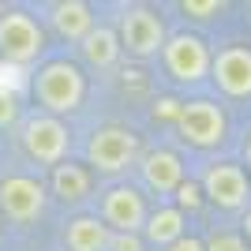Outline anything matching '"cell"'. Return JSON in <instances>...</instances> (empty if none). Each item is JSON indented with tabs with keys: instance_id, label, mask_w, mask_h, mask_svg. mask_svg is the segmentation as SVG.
I'll return each instance as SVG.
<instances>
[{
	"instance_id": "9c48e42d",
	"label": "cell",
	"mask_w": 251,
	"mask_h": 251,
	"mask_svg": "<svg viewBox=\"0 0 251 251\" xmlns=\"http://www.w3.org/2000/svg\"><path fill=\"white\" fill-rule=\"evenodd\" d=\"M176 127H180V139L191 143V147H199V150L225 143V113H221V105L206 101V98H195V101L180 105Z\"/></svg>"
},
{
	"instance_id": "2e32d148",
	"label": "cell",
	"mask_w": 251,
	"mask_h": 251,
	"mask_svg": "<svg viewBox=\"0 0 251 251\" xmlns=\"http://www.w3.org/2000/svg\"><path fill=\"white\" fill-rule=\"evenodd\" d=\"M120 38H116L113 26H105V23H98L94 30L86 34L83 42H79V56H83L90 68H98V72H105V68H113L116 60H120Z\"/></svg>"
},
{
	"instance_id": "5b68a950",
	"label": "cell",
	"mask_w": 251,
	"mask_h": 251,
	"mask_svg": "<svg viewBox=\"0 0 251 251\" xmlns=\"http://www.w3.org/2000/svg\"><path fill=\"white\" fill-rule=\"evenodd\" d=\"M116 38H120V49L127 56H139V60H147V56H157L161 45H165V23L157 15L154 8H124L116 15Z\"/></svg>"
},
{
	"instance_id": "cb8c5ba5",
	"label": "cell",
	"mask_w": 251,
	"mask_h": 251,
	"mask_svg": "<svg viewBox=\"0 0 251 251\" xmlns=\"http://www.w3.org/2000/svg\"><path fill=\"white\" fill-rule=\"evenodd\" d=\"M244 232H248V240H251V210H248V218H244Z\"/></svg>"
},
{
	"instance_id": "7402d4cb",
	"label": "cell",
	"mask_w": 251,
	"mask_h": 251,
	"mask_svg": "<svg viewBox=\"0 0 251 251\" xmlns=\"http://www.w3.org/2000/svg\"><path fill=\"white\" fill-rule=\"evenodd\" d=\"M180 8H184V15H195V19H210L214 11H221V4H218V0H202V4H195V0H184Z\"/></svg>"
},
{
	"instance_id": "ba28073f",
	"label": "cell",
	"mask_w": 251,
	"mask_h": 251,
	"mask_svg": "<svg viewBox=\"0 0 251 251\" xmlns=\"http://www.w3.org/2000/svg\"><path fill=\"white\" fill-rule=\"evenodd\" d=\"M45 202H49V191L30 173H8V176L0 180V214L8 221L26 225V221L42 218Z\"/></svg>"
},
{
	"instance_id": "e0dca14e",
	"label": "cell",
	"mask_w": 251,
	"mask_h": 251,
	"mask_svg": "<svg viewBox=\"0 0 251 251\" xmlns=\"http://www.w3.org/2000/svg\"><path fill=\"white\" fill-rule=\"evenodd\" d=\"M184 225H188V218L180 214L176 206H157L147 214V225H143V240L154 244V248H169L173 240H180L184 236Z\"/></svg>"
},
{
	"instance_id": "8992f818",
	"label": "cell",
	"mask_w": 251,
	"mask_h": 251,
	"mask_svg": "<svg viewBox=\"0 0 251 251\" xmlns=\"http://www.w3.org/2000/svg\"><path fill=\"white\" fill-rule=\"evenodd\" d=\"M147 195L135 188V184H109L101 191V199H98V218L105 221V229L109 232H143L147 225Z\"/></svg>"
},
{
	"instance_id": "44dd1931",
	"label": "cell",
	"mask_w": 251,
	"mask_h": 251,
	"mask_svg": "<svg viewBox=\"0 0 251 251\" xmlns=\"http://www.w3.org/2000/svg\"><path fill=\"white\" fill-rule=\"evenodd\" d=\"M109 251H147V240L139 232H113Z\"/></svg>"
},
{
	"instance_id": "d6986e66",
	"label": "cell",
	"mask_w": 251,
	"mask_h": 251,
	"mask_svg": "<svg viewBox=\"0 0 251 251\" xmlns=\"http://www.w3.org/2000/svg\"><path fill=\"white\" fill-rule=\"evenodd\" d=\"M202 248H206V251H248V244H244L236 232H214Z\"/></svg>"
},
{
	"instance_id": "d4e9b609",
	"label": "cell",
	"mask_w": 251,
	"mask_h": 251,
	"mask_svg": "<svg viewBox=\"0 0 251 251\" xmlns=\"http://www.w3.org/2000/svg\"><path fill=\"white\" fill-rule=\"evenodd\" d=\"M248 169H251V139H248Z\"/></svg>"
},
{
	"instance_id": "7c38bea8",
	"label": "cell",
	"mask_w": 251,
	"mask_h": 251,
	"mask_svg": "<svg viewBox=\"0 0 251 251\" xmlns=\"http://www.w3.org/2000/svg\"><path fill=\"white\" fill-rule=\"evenodd\" d=\"M139 176L154 195H173V191L184 184V161H180L173 150H147L139 157Z\"/></svg>"
},
{
	"instance_id": "9a60e30c",
	"label": "cell",
	"mask_w": 251,
	"mask_h": 251,
	"mask_svg": "<svg viewBox=\"0 0 251 251\" xmlns=\"http://www.w3.org/2000/svg\"><path fill=\"white\" fill-rule=\"evenodd\" d=\"M113 232L105 229L98 214H79L64 225V248L68 251H109Z\"/></svg>"
},
{
	"instance_id": "ffe728a7",
	"label": "cell",
	"mask_w": 251,
	"mask_h": 251,
	"mask_svg": "<svg viewBox=\"0 0 251 251\" xmlns=\"http://www.w3.org/2000/svg\"><path fill=\"white\" fill-rule=\"evenodd\" d=\"M15 120H19V94L0 90V127H11Z\"/></svg>"
},
{
	"instance_id": "277c9868",
	"label": "cell",
	"mask_w": 251,
	"mask_h": 251,
	"mask_svg": "<svg viewBox=\"0 0 251 251\" xmlns=\"http://www.w3.org/2000/svg\"><path fill=\"white\" fill-rule=\"evenodd\" d=\"M19 143H23V154L30 157L34 165H60L68 161V150H72V127L56 120V116H45V113H30L26 120L19 124Z\"/></svg>"
},
{
	"instance_id": "603a6c76",
	"label": "cell",
	"mask_w": 251,
	"mask_h": 251,
	"mask_svg": "<svg viewBox=\"0 0 251 251\" xmlns=\"http://www.w3.org/2000/svg\"><path fill=\"white\" fill-rule=\"evenodd\" d=\"M161 251H206V248H202V240H195V236H188V232H184L180 240H173L169 248H161Z\"/></svg>"
},
{
	"instance_id": "30bf717a",
	"label": "cell",
	"mask_w": 251,
	"mask_h": 251,
	"mask_svg": "<svg viewBox=\"0 0 251 251\" xmlns=\"http://www.w3.org/2000/svg\"><path fill=\"white\" fill-rule=\"evenodd\" d=\"M202 195H206L214 206L221 210H240L248 202V176H244L240 165H232V161H214V165L202 173Z\"/></svg>"
},
{
	"instance_id": "7a4b0ae2",
	"label": "cell",
	"mask_w": 251,
	"mask_h": 251,
	"mask_svg": "<svg viewBox=\"0 0 251 251\" xmlns=\"http://www.w3.org/2000/svg\"><path fill=\"white\" fill-rule=\"evenodd\" d=\"M139 157H143V150H139V135L131 127L109 124L86 139V169L90 173L98 169L105 176H120L131 165H139Z\"/></svg>"
},
{
	"instance_id": "3957f363",
	"label": "cell",
	"mask_w": 251,
	"mask_h": 251,
	"mask_svg": "<svg viewBox=\"0 0 251 251\" xmlns=\"http://www.w3.org/2000/svg\"><path fill=\"white\" fill-rule=\"evenodd\" d=\"M45 52V30L30 11L4 8L0 11V64L26 68Z\"/></svg>"
},
{
	"instance_id": "4fadbf2b",
	"label": "cell",
	"mask_w": 251,
	"mask_h": 251,
	"mask_svg": "<svg viewBox=\"0 0 251 251\" xmlns=\"http://www.w3.org/2000/svg\"><path fill=\"white\" fill-rule=\"evenodd\" d=\"M90 188H94V173L86 165H79V161H72V157L49 169V188L45 191L64 206H79L90 195Z\"/></svg>"
},
{
	"instance_id": "6da1fadb",
	"label": "cell",
	"mask_w": 251,
	"mask_h": 251,
	"mask_svg": "<svg viewBox=\"0 0 251 251\" xmlns=\"http://www.w3.org/2000/svg\"><path fill=\"white\" fill-rule=\"evenodd\" d=\"M30 86H34V98H38V109H42L45 116H56V120L79 113L83 101H86V75H83V68L75 60H68V56L45 60L42 68L34 72Z\"/></svg>"
},
{
	"instance_id": "8fae6325",
	"label": "cell",
	"mask_w": 251,
	"mask_h": 251,
	"mask_svg": "<svg viewBox=\"0 0 251 251\" xmlns=\"http://www.w3.org/2000/svg\"><path fill=\"white\" fill-rule=\"evenodd\" d=\"M210 75L229 98H251V49L244 45L221 49L210 60Z\"/></svg>"
},
{
	"instance_id": "ac0fdd59",
	"label": "cell",
	"mask_w": 251,
	"mask_h": 251,
	"mask_svg": "<svg viewBox=\"0 0 251 251\" xmlns=\"http://www.w3.org/2000/svg\"><path fill=\"white\" fill-rule=\"evenodd\" d=\"M173 195H176V210H180V214H184V210H199L202 206V188L195 184V180H184Z\"/></svg>"
},
{
	"instance_id": "484cf974",
	"label": "cell",
	"mask_w": 251,
	"mask_h": 251,
	"mask_svg": "<svg viewBox=\"0 0 251 251\" xmlns=\"http://www.w3.org/2000/svg\"><path fill=\"white\" fill-rule=\"evenodd\" d=\"M0 11H4V8H0Z\"/></svg>"
},
{
	"instance_id": "5bb4252c",
	"label": "cell",
	"mask_w": 251,
	"mask_h": 251,
	"mask_svg": "<svg viewBox=\"0 0 251 251\" xmlns=\"http://www.w3.org/2000/svg\"><path fill=\"white\" fill-rule=\"evenodd\" d=\"M45 19H49V26L60 34L64 42H75V45H79L86 34L98 26L94 8L83 4V0H56V4L45 8Z\"/></svg>"
},
{
	"instance_id": "52a82bcc",
	"label": "cell",
	"mask_w": 251,
	"mask_h": 251,
	"mask_svg": "<svg viewBox=\"0 0 251 251\" xmlns=\"http://www.w3.org/2000/svg\"><path fill=\"white\" fill-rule=\"evenodd\" d=\"M210 49L199 34H173L161 45V64H165L169 79H176L184 86H195L210 75Z\"/></svg>"
}]
</instances>
